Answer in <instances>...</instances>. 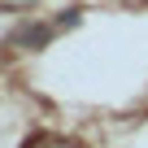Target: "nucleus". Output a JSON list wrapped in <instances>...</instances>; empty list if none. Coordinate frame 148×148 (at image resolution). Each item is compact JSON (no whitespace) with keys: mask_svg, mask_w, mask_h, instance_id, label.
Listing matches in <instances>:
<instances>
[{"mask_svg":"<svg viewBox=\"0 0 148 148\" xmlns=\"http://www.w3.org/2000/svg\"><path fill=\"white\" fill-rule=\"evenodd\" d=\"M52 31H57V26H31V31L18 35V44H26V48H44V44L52 39Z\"/></svg>","mask_w":148,"mask_h":148,"instance_id":"obj_1","label":"nucleus"},{"mask_svg":"<svg viewBox=\"0 0 148 148\" xmlns=\"http://www.w3.org/2000/svg\"><path fill=\"white\" fill-rule=\"evenodd\" d=\"M0 5H35V0H0Z\"/></svg>","mask_w":148,"mask_h":148,"instance_id":"obj_2","label":"nucleus"}]
</instances>
